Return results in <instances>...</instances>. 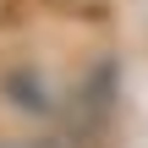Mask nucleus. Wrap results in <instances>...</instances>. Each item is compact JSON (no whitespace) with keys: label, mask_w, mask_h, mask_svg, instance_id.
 <instances>
[{"label":"nucleus","mask_w":148,"mask_h":148,"mask_svg":"<svg viewBox=\"0 0 148 148\" xmlns=\"http://www.w3.org/2000/svg\"><path fill=\"white\" fill-rule=\"evenodd\" d=\"M0 148H27V143H0Z\"/></svg>","instance_id":"obj_1"}]
</instances>
